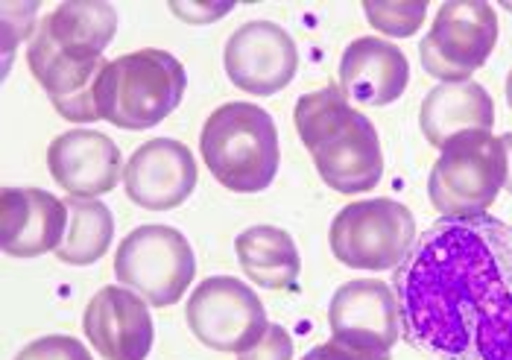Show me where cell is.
<instances>
[{
    "label": "cell",
    "instance_id": "484cf974",
    "mask_svg": "<svg viewBox=\"0 0 512 360\" xmlns=\"http://www.w3.org/2000/svg\"><path fill=\"white\" fill-rule=\"evenodd\" d=\"M501 141H504V150H507V182H504V188L512 194V132L501 135Z\"/></svg>",
    "mask_w": 512,
    "mask_h": 360
},
{
    "label": "cell",
    "instance_id": "30bf717a",
    "mask_svg": "<svg viewBox=\"0 0 512 360\" xmlns=\"http://www.w3.org/2000/svg\"><path fill=\"white\" fill-rule=\"evenodd\" d=\"M188 328L214 352H246L267 331V311L249 284L232 276H211L199 284L185 308Z\"/></svg>",
    "mask_w": 512,
    "mask_h": 360
},
{
    "label": "cell",
    "instance_id": "9c48e42d",
    "mask_svg": "<svg viewBox=\"0 0 512 360\" xmlns=\"http://www.w3.org/2000/svg\"><path fill=\"white\" fill-rule=\"evenodd\" d=\"M498 41V15L483 0L442 3L431 33L419 44L425 74L439 82H469Z\"/></svg>",
    "mask_w": 512,
    "mask_h": 360
},
{
    "label": "cell",
    "instance_id": "52a82bcc",
    "mask_svg": "<svg viewBox=\"0 0 512 360\" xmlns=\"http://www.w3.org/2000/svg\"><path fill=\"white\" fill-rule=\"evenodd\" d=\"M419 238L413 211L398 200H363L346 205L328 232L331 252L352 270H395Z\"/></svg>",
    "mask_w": 512,
    "mask_h": 360
},
{
    "label": "cell",
    "instance_id": "ba28073f",
    "mask_svg": "<svg viewBox=\"0 0 512 360\" xmlns=\"http://www.w3.org/2000/svg\"><path fill=\"white\" fill-rule=\"evenodd\" d=\"M194 276V249L173 226H138L120 240L115 252V279L156 308L176 305Z\"/></svg>",
    "mask_w": 512,
    "mask_h": 360
},
{
    "label": "cell",
    "instance_id": "603a6c76",
    "mask_svg": "<svg viewBox=\"0 0 512 360\" xmlns=\"http://www.w3.org/2000/svg\"><path fill=\"white\" fill-rule=\"evenodd\" d=\"M237 360H293V337L281 325H267L264 337L252 349L240 352Z\"/></svg>",
    "mask_w": 512,
    "mask_h": 360
},
{
    "label": "cell",
    "instance_id": "8992f818",
    "mask_svg": "<svg viewBox=\"0 0 512 360\" xmlns=\"http://www.w3.org/2000/svg\"><path fill=\"white\" fill-rule=\"evenodd\" d=\"M507 182L504 141L489 129H472L442 144L428 194L442 217H480Z\"/></svg>",
    "mask_w": 512,
    "mask_h": 360
},
{
    "label": "cell",
    "instance_id": "ac0fdd59",
    "mask_svg": "<svg viewBox=\"0 0 512 360\" xmlns=\"http://www.w3.org/2000/svg\"><path fill=\"white\" fill-rule=\"evenodd\" d=\"M419 123H422L428 144L442 150V144L451 141L454 135H463L472 129L492 132L495 103L480 82H439L428 91L422 103Z\"/></svg>",
    "mask_w": 512,
    "mask_h": 360
},
{
    "label": "cell",
    "instance_id": "ffe728a7",
    "mask_svg": "<svg viewBox=\"0 0 512 360\" xmlns=\"http://www.w3.org/2000/svg\"><path fill=\"white\" fill-rule=\"evenodd\" d=\"M68 232L62 246L56 249V258L71 267L97 264L115 238V214L100 200H79L68 197Z\"/></svg>",
    "mask_w": 512,
    "mask_h": 360
},
{
    "label": "cell",
    "instance_id": "3957f363",
    "mask_svg": "<svg viewBox=\"0 0 512 360\" xmlns=\"http://www.w3.org/2000/svg\"><path fill=\"white\" fill-rule=\"evenodd\" d=\"M296 132L308 147L319 179L337 194H366L384 176V153L375 123L357 112L337 85L299 97Z\"/></svg>",
    "mask_w": 512,
    "mask_h": 360
},
{
    "label": "cell",
    "instance_id": "7c38bea8",
    "mask_svg": "<svg viewBox=\"0 0 512 360\" xmlns=\"http://www.w3.org/2000/svg\"><path fill=\"white\" fill-rule=\"evenodd\" d=\"M223 65L235 88L270 97L293 82L299 71V50L284 27L273 21H246L226 41Z\"/></svg>",
    "mask_w": 512,
    "mask_h": 360
},
{
    "label": "cell",
    "instance_id": "7402d4cb",
    "mask_svg": "<svg viewBox=\"0 0 512 360\" xmlns=\"http://www.w3.org/2000/svg\"><path fill=\"white\" fill-rule=\"evenodd\" d=\"M15 360H91V352L79 343L77 337L65 334H47L24 346Z\"/></svg>",
    "mask_w": 512,
    "mask_h": 360
},
{
    "label": "cell",
    "instance_id": "2e32d148",
    "mask_svg": "<svg viewBox=\"0 0 512 360\" xmlns=\"http://www.w3.org/2000/svg\"><path fill=\"white\" fill-rule=\"evenodd\" d=\"M0 226L6 255L39 258L62 246L68 232V205L41 188H3Z\"/></svg>",
    "mask_w": 512,
    "mask_h": 360
},
{
    "label": "cell",
    "instance_id": "7a4b0ae2",
    "mask_svg": "<svg viewBox=\"0 0 512 360\" xmlns=\"http://www.w3.org/2000/svg\"><path fill=\"white\" fill-rule=\"evenodd\" d=\"M118 33V12L103 0H65L41 18L27 47V65L53 109L74 123H94L97 82L106 47Z\"/></svg>",
    "mask_w": 512,
    "mask_h": 360
},
{
    "label": "cell",
    "instance_id": "4316f807",
    "mask_svg": "<svg viewBox=\"0 0 512 360\" xmlns=\"http://www.w3.org/2000/svg\"><path fill=\"white\" fill-rule=\"evenodd\" d=\"M507 103H510V109H512V71H510V77H507Z\"/></svg>",
    "mask_w": 512,
    "mask_h": 360
},
{
    "label": "cell",
    "instance_id": "9a60e30c",
    "mask_svg": "<svg viewBox=\"0 0 512 360\" xmlns=\"http://www.w3.org/2000/svg\"><path fill=\"white\" fill-rule=\"evenodd\" d=\"M47 170L59 188L79 200H97L123 176L120 147L103 132L94 129H71L47 147Z\"/></svg>",
    "mask_w": 512,
    "mask_h": 360
},
{
    "label": "cell",
    "instance_id": "d6986e66",
    "mask_svg": "<svg viewBox=\"0 0 512 360\" xmlns=\"http://www.w3.org/2000/svg\"><path fill=\"white\" fill-rule=\"evenodd\" d=\"M240 270L264 290H290L302 273L293 238L278 226H252L235 240Z\"/></svg>",
    "mask_w": 512,
    "mask_h": 360
},
{
    "label": "cell",
    "instance_id": "e0dca14e",
    "mask_svg": "<svg viewBox=\"0 0 512 360\" xmlns=\"http://www.w3.org/2000/svg\"><path fill=\"white\" fill-rule=\"evenodd\" d=\"M410 82L407 56L393 41L363 36L355 39L340 59V88L357 106H390Z\"/></svg>",
    "mask_w": 512,
    "mask_h": 360
},
{
    "label": "cell",
    "instance_id": "277c9868",
    "mask_svg": "<svg viewBox=\"0 0 512 360\" xmlns=\"http://www.w3.org/2000/svg\"><path fill=\"white\" fill-rule=\"evenodd\" d=\"M199 153L211 176L235 194H261L278 176L276 120L255 103H223L199 135Z\"/></svg>",
    "mask_w": 512,
    "mask_h": 360
},
{
    "label": "cell",
    "instance_id": "8fae6325",
    "mask_svg": "<svg viewBox=\"0 0 512 360\" xmlns=\"http://www.w3.org/2000/svg\"><path fill=\"white\" fill-rule=\"evenodd\" d=\"M331 340L357 360H390L401 334L393 287L378 279H355L331 296Z\"/></svg>",
    "mask_w": 512,
    "mask_h": 360
},
{
    "label": "cell",
    "instance_id": "5b68a950",
    "mask_svg": "<svg viewBox=\"0 0 512 360\" xmlns=\"http://www.w3.org/2000/svg\"><path fill=\"white\" fill-rule=\"evenodd\" d=\"M185 88L182 62L167 50L144 47L106 65L97 82V112L118 129H153L179 109Z\"/></svg>",
    "mask_w": 512,
    "mask_h": 360
},
{
    "label": "cell",
    "instance_id": "4fadbf2b",
    "mask_svg": "<svg viewBox=\"0 0 512 360\" xmlns=\"http://www.w3.org/2000/svg\"><path fill=\"white\" fill-rule=\"evenodd\" d=\"M82 331L91 349L106 360H147L156 325L147 302L129 287H100L82 314Z\"/></svg>",
    "mask_w": 512,
    "mask_h": 360
},
{
    "label": "cell",
    "instance_id": "cb8c5ba5",
    "mask_svg": "<svg viewBox=\"0 0 512 360\" xmlns=\"http://www.w3.org/2000/svg\"><path fill=\"white\" fill-rule=\"evenodd\" d=\"M170 9L182 18V21H191V24H208V21H217L220 15L232 12L235 3H223V6H205V3H170Z\"/></svg>",
    "mask_w": 512,
    "mask_h": 360
},
{
    "label": "cell",
    "instance_id": "44dd1931",
    "mask_svg": "<svg viewBox=\"0 0 512 360\" xmlns=\"http://www.w3.org/2000/svg\"><path fill=\"white\" fill-rule=\"evenodd\" d=\"M363 12L369 18V24L375 30H381L384 36H393V39H410L419 33L425 15H428V3L425 0H366L363 3Z\"/></svg>",
    "mask_w": 512,
    "mask_h": 360
},
{
    "label": "cell",
    "instance_id": "5bb4252c",
    "mask_svg": "<svg viewBox=\"0 0 512 360\" xmlns=\"http://www.w3.org/2000/svg\"><path fill=\"white\" fill-rule=\"evenodd\" d=\"M194 153L176 138H153L141 144L123 167L126 197L147 211L179 208L197 188Z\"/></svg>",
    "mask_w": 512,
    "mask_h": 360
},
{
    "label": "cell",
    "instance_id": "d4e9b609",
    "mask_svg": "<svg viewBox=\"0 0 512 360\" xmlns=\"http://www.w3.org/2000/svg\"><path fill=\"white\" fill-rule=\"evenodd\" d=\"M302 360H357L352 352H346L343 346H337L334 340H328V343H319V346H314L308 355Z\"/></svg>",
    "mask_w": 512,
    "mask_h": 360
},
{
    "label": "cell",
    "instance_id": "6da1fadb",
    "mask_svg": "<svg viewBox=\"0 0 512 360\" xmlns=\"http://www.w3.org/2000/svg\"><path fill=\"white\" fill-rule=\"evenodd\" d=\"M407 346L434 360H512V226L442 217L395 267Z\"/></svg>",
    "mask_w": 512,
    "mask_h": 360
}]
</instances>
